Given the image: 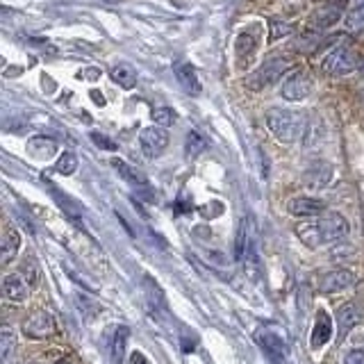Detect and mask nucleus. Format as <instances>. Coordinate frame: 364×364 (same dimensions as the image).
<instances>
[{
	"label": "nucleus",
	"instance_id": "nucleus-1",
	"mask_svg": "<svg viewBox=\"0 0 364 364\" xmlns=\"http://www.w3.org/2000/svg\"><path fill=\"white\" fill-rule=\"evenodd\" d=\"M267 125L271 134L276 139L284 141V144H291V141H299L301 136L307 130V119L305 114L301 112H294V109H282V107H273L267 114Z\"/></svg>",
	"mask_w": 364,
	"mask_h": 364
},
{
	"label": "nucleus",
	"instance_id": "nucleus-2",
	"mask_svg": "<svg viewBox=\"0 0 364 364\" xmlns=\"http://www.w3.org/2000/svg\"><path fill=\"white\" fill-rule=\"evenodd\" d=\"M253 337L257 341V346L267 353L273 364H289V348L278 333H273L271 328H259L255 330Z\"/></svg>",
	"mask_w": 364,
	"mask_h": 364
},
{
	"label": "nucleus",
	"instance_id": "nucleus-3",
	"mask_svg": "<svg viewBox=\"0 0 364 364\" xmlns=\"http://www.w3.org/2000/svg\"><path fill=\"white\" fill-rule=\"evenodd\" d=\"M314 223L321 244H337L339 239H344L348 235V221L339 212H326Z\"/></svg>",
	"mask_w": 364,
	"mask_h": 364
},
{
	"label": "nucleus",
	"instance_id": "nucleus-4",
	"mask_svg": "<svg viewBox=\"0 0 364 364\" xmlns=\"http://www.w3.org/2000/svg\"><path fill=\"white\" fill-rule=\"evenodd\" d=\"M21 330L28 339H48L57 333V323H55L53 314L43 312V310H34L23 318Z\"/></svg>",
	"mask_w": 364,
	"mask_h": 364
},
{
	"label": "nucleus",
	"instance_id": "nucleus-5",
	"mask_svg": "<svg viewBox=\"0 0 364 364\" xmlns=\"http://www.w3.org/2000/svg\"><path fill=\"white\" fill-rule=\"evenodd\" d=\"M358 64V55L353 53L348 46H337V48L330 53L323 60V71L330 75H348L355 71Z\"/></svg>",
	"mask_w": 364,
	"mask_h": 364
},
{
	"label": "nucleus",
	"instance_id": "nucleus-6",
	"mask_svg": "<svg viewBox=\"0 0 364 364\" xmlns=\"http://www.w3.org/2000/svg\"><path fill=\"white\" fill-rule=\"evenodd\" d=\"M287 68H289V62L287 60H282V57H273V60H267L264 64L257 68L253 77L246 80V85L250 89H255V91L262 89V87H269L273 82H278L280 75L287 71Z\"/></svg>",
	"mask_w": 364,
	"mask_h": 364
},
{
	"label": "nucleus",
	"instance_id": "nucleus-7",
	"mask_svg": "<svg viewBox=\"0 0 364 364\" xmlns=\"http://www.w3.org/2000/svg\"><path fill=\"white\" fill-rule=\"evenodd\" d=\"M139 144L146 157H159L168 148V132L159 125L153 128H144L139 132Z\"/></svg>",
	"mask_w": 364,
	"mask_h": 364
},
{
	"label": "nucleus",
	"instance_id": "nucleus-8",
	"mask_svg": "<svg viewBox=\"0 0 364 364\" xmlns=\"http://www.w3.org/2000/svg\"><path fill=\"white\" fill-rule=\"evenodd\" d=\"M355 284V276L346 269H335V271H328L318 278L316 289L321 294H337V291H344L348 287Z\"/></svg>",
	"mask_w": 364,
	"mask_h": 364
},
{
	"label": "nucleus",
	"instance_id": "nucleus-9",
	"mask_svg": "<svg viewBox=\"0 0 364 364\" xmlns=\"http://www.w3.org/2000/svg\"><path fill=\"white\" fill-rule=\"evenodd\" d=\"M314 89V82L312 77L307 73H294L287 82L282 85V98L284 100H291V102H299V100H305L307 96L312 94Z\"/></svg>",
	"mask_w": 364,
	"mask_h": 364
},
{
	"label": "nucleus",
	"instance_id": "nucleus-10",
	"mask_svg": "<svg viewBox=\"0 0 364 364\" xmlns=\"http://www.w3.org/2000/svg\"><path fill=\"white\" fill-rule=\"evenodd\" d=\"M173 71H176L178 85L182 87V91H185L187 96H191V98L200 96L203 87H200V80H198V75H196V71H193L191 64H187V62H176Z\"/></svg>",
	"mask_w": 364,
	"mask_h": 364
},
{
	"label": "nucleus",
	"instance_id": "nucleus-11",
	"mask_svg": "<svg viewBox=\"0 0 364 364\" xmlns=\"http://www.w3.org/2000/svg\"><path fill=\"white\" fill-rule=\"evenodd\" d=\"M330 339H333V318L328 316L326 310H318L314 328H312V333H310V346L314 350H318V348H323Z\"/></svg>",
	"mask_w": 364,
	"mask_h": 364
},
{
	"label": "nucleus",
	"instance_id": "nucleus-12",
	"mask_svg": "<svg viewBox=\"0 0 364 364\" xmlns=\"http://www.w3.org/2000/svg\"><path fill=\"white\" fill-rule=\"evenodd\" d=\"M3 296L11 303H23L28 299L30 294V284L26 282V278L21 276V273H9V276L3 278Z\"/></svg>",
	"mask_w": 364,
	"mask_h": 364
},
{
	"label": "nucleus",
	"instance_id": "nucleus-13",
	"mask_svg": "<svg viewBox=\"0 0 364 364\" xmlns=\"http://www.w3.org/2000/svg\"><path fill=\"white\" fill-rule=\"evenodd\" d=\"M287 210L294 216H318V214H326V203L321 198H312V196H299V198H291L287 203Z\"/></svg>",
	"mask_w": 364,
	"mask_h": 364
},
{
	"label": "nucleus",
	"instance_id": "nucleus-14",
	"mask_svg": "<svg viewBox=\"0 0 364 364\" xmlns=\"http://www.w3.org/2000/svg\"><path fill=\"white\" fill-rule=\"evenodd\" d=\"M128 341H130V328L128 326H117L109 339V355L114 364H123L125 353H128Z\"/></svg>",
	"mask_w": 364,
	"mask_h": 364
},
{
	"label": "nucleus",
	"instance_id": "nucleus-15",
	"mask_svg": "<svg viewBox=\"0 0 364 364\" xmlns=\"http://www.w3.org/2000/svg\"><path fill=\"white\" fill-rule=\"evenodd\" d=\"M112 166L119 171V176L128 182V185L139 187V189H148V180L139 168L130 166L128 162H123V159H112Z\"/></svg>",
	"mask_w": 364,
	"mask_h": 364
},
{
	"label": "nucleus",
	"instance_id": "nucleus-16",
	"mask_svg": "<svg viewBox=\"0 0 364 364\" xmlns=\"http://www.w3.org/2000/svg\"><path fill=\"white\" fill-rule=\"evenodd\" d=\"M109 77L123 89H134V85H136V71H134V66H130L128 62H121V64L114 66L109 71Z\"/></svg>",
	"mask_w": 364,
	"mask_h": 364
},
{
	"label": "nucleus",
	"instance_id": "nucleus-17",
	"mask_svg": "<svg viewBox=\"0 0 364 364\" xmlns=\"http://www.w3.org/2000/svg\"><path fill=\"white\" fill-rule=\"evenodd\" d=\"M242 264H244L246 276H248L250 280H257V278H259V257H257L255 237H250V239H248V246H246V253H244Z\"/></svg>",
	"mask_w": 364,
	"mask_h": 364
},
{
	"label": "nucleus",
	"instance_id": "nucleus-18",
	"mask_svg": "<svg viewBox=\"0 0 364 364\" xmlns=\"http://www.w3.org/2000/svg\"><path fill=\"white\" fill-rule=\"evenodd\" d=\"M360 321V314H358V307L353 303H346L344 307H339L337 312V323H339V333L341 335H348L353 326Z\"/></svg>",
	"mask_w": 364,
	"mask_h": 364
},
{
	"label": "nucleus",
	"instance_id": "nucleus-19",
	"mask_svg": "<svg viewBox=\"0 0 364 364\" xmlns=\"http://www.w3.org/2000/svg\"><path fill=\"white\" fill-rule=\"evenodd\" d=\"M18 248H21V235L18 230H5L3 235V250H0V255H3V264H9L11 259L18 255Z\"/></svg>",
	"mask_w": 364,
	"mask_h": 364
},
{
	"label": "nucleus",
	"instance_id": "nucleus-20",
	"mask_svg": "<svg viewBox=\"0 0 364 364\" xmlns=\"http://www.w3.org/2000/svg\"><path fill=\"white\" fill-rule=\"evenodd\" d=\"M330 176H333V166L326 164V162H318V164H314V166L305 173V182H307L310 187L318 189V187H323L326 182L330 180Z\"/></svg>",
	"mask_w": 364,
	"mask_h": 364
},
{
	"label": "nucleus",
	"instance_id": "nucleus-21",
	"mask_svg": "<svg viewBox=\"0 0 364 364\" xmlns=\"http://www.w3.org/2000/svg\"><path fill=\"white\" fill-rule=\"evenodd\" d=\"M28 151H30L32 157L48 159L57 151V144L53 139H48V136H37V139H30L28 141Z\"/></svg>",
	"mask_w": 364,
	"mask_h": 364
},
{
	"label": "nucleus",
	"instance_id": "nucleus-22",
	"mask_svg": "<svg viewBox=\"0 0 364 364\" xmlns=\"http://www.w3.org/2000/svg\"><path fill=\"white\" fill-rule=\"evenodd\" d=\"M341 18V9L339 7H321V9H316L314 14H312V23L316 28H333L335 23Z\"/></svg>",
	"mask_w": 364,
	"mask_h": 364
},
{
	"label": "nucleus",
	"instance_id": "nucleus-23",
	"mask_svg": "<svg viewBox=\"0 0 364 364\" xmlns=\"http://www.w3.org/2000/svg\"><path fill=\"white\" fill-rule=\"evenodd\" d=\"M208 146H210V141L205 139V136H203L200 132H196V130H191V132L187 134V139H185V151H187V157H189V159L200 157L205 151H208Z\"/></svg>",
	"mask_w": 364,
	"mask_h": 364
},
{
	"label": "nucleus",
	"instance_id": "nucleus-24",
	"mask_svg": "<svg viewBox=\"0 0 364 364\" xmlns=\"http://www.w3.org/2000/svg\"><path fill=\"white\" fill-rule=\"evenodd\" d=\"M14 346H16V333L9 323H5L3 328H0V360L7 362Z\"/></svg>",
	"mask_w": 364,
	"mask_h": 364
},
{
	"label": "nucleus",
	"instance_id": "nucleus-25",
	"mask_svg": "<svg viewBox=\"0 0 364 364\" xmlns=\"http://www.w3.org/2000/svg\"><path fill=\"white\" fill-rule=\"evenodd\" d=\"M55 171L62 176H73L77 171V155L73 151H66L60 155V159L55 162Z\"/></svg>",
	"mask_w": 364,
	"mask_h": 364
},
{
	"label": "nucleus",
	"instance_id": "nucleus-26",
	"mask_svg": "<svg viewBox=\"0 0 364 364\" xmlns=\"http://www.w3.org/2000/svg\"><path fill=\"white\" fill-rule=\"evenodd\" d=\"M18 273L26 278V282L30 284V287H37V284H39V264H37V259H34L32 255L26 257V262H23V267H21Z\"/></svg>",
	"mask_w": 364,
	"mask_h": 364
},
{
	"label": "nucleus",
	"instance_id": "nucleus-27",
	"mask_svg": "<svg viewBox=\"0 0 364 364\" xmlns=\"http://www.w3.org/2000/svg\"><path fill=\"white\" fill-rule=\"evenodd\" d=\"M153 121L155 125H159V128H171V125L176 123V112L171 109V107H153Z\"/></svg>",
	"mask_w": 364,
	"mask_h": 364
},
{
	"label": "nucleus",
	"instance_id": "nucleus-28",
	"mask_svg": "<svg viewBox=\"0 0 364 364\" xmlns=\"http://www.w3.org/2000/svg\"><path fill=\"white\" fill-rule=\"evenodd\" d=\"M305 148H314L318 141L323 139V125L321 123H307V130H305Z\"/></svg>",
	"mask_w": 364,
	"mask_h": 364
},
{
	"label": "nucleus",
	"instance_id": "nucleus-29",
	"mask_svg": "<svg viewBox=\"0 0 364 364\" xmlns=\"http://www.w3.org/2000/svg\"><path fill=\"white\" fill-rule=\"evenodd\" d=\"M269 28H271V41H278L282 37H287V34H291V30H294L289 23H282L280 18H271Z\"/></svg>",
	"mask_w": 364,
	"mask_h": 364
},
{
	"label": "nucleus",
	"instance_id": "nucleus-30",
	"mask_svg": "<svg viewBox=\"0 0 364 364\" xmlns=\"http://www.w3.org/2000/svg\"><path fill=\"white\" fill-rule=\"evenodd\" d=\"M255 48H257V41L250 39V34H239V37H237V55L246 57V55L253 53Z\"/></svg>",
	"mask_w": 364,
	"mask_h": 364
},
{
	"label": "nucleus",
	"instance_id": "nucleus-31",
	"mask_svg": "<svg viewBox=\"0 0 364 364\" xmlns=\"http://www.w3.org/2000/svg\"><path fill=\"white\" fill-rule=\"evenodd\" d=\"M346 26H348V30H360V28H364V11H353V14H348V18H346Z\"/></svg>",
	"mask_w": 364,
	"mask_h": 364
},
{
	"label": "nucleus",
	"instance_id": "nucleus-32",
	"mask_svg": "<svg viewBox=\"0 0 364 364\" xmlns=\"http://www.w3.org/2000/svg\"><path fill=\"white\" fill-rule=\"evenodd\" d=\"M91 139H94L102 151H117V144H114L112 139H107V136H102L100 132H91Z\"/></svg>",
	"mask_w": 364,
	"mask_h": 364
},
{
	"label": "nucleus",
	"instance_id": "nucleus-33",
	"mask_svg": "<svg viewBox=\"0 0 364 364\" xmlns=\"http://www.w3.org/2000/svg\"><path fill=\"white\" fill-rule=\"evenodd\" d=\"M344 364H364V350H360V348L350 350L344 358Z\"/></svg>",
	"mask_w": 364,
	"mask_h": 364
},
{
	"label": "nucleus",
	"instance_id": "nucleus-34",
	"mask_svg": "<svg viewBox=\"0 0 364 364\" xmlns=\"http://www.w3.org/2000/svg\"><path fill=\"white\" fill-rule=\"evenodd\" d=\"M130 364H151L146 358H144V353H139V350H134L132 355H130Z\"/></svg>",
	"mask_w": 364,
	"mask_h": 364
},
{
	"label": "nucleus",
	"instance_id": "nucleus-35",
	"mask_svg": "<svg viewBox=\"0 0 364 364\" xmlns=\"http://www.w3.org/2000/svg\"><path fill=\"white\" fill-rule=\"evenodd\" d=\"M350 7H353V11H364V0H350Z\"/></svg>",
	"mask_w": 364,
	"mask_h": 364
},
{
	"label": "nucleus",
	"instance_id": "nucleus-36",
	"mask_svg": "<svg viewBox=\"0 0 364 364\" xmlns=\"http://www.w3.org/2000/svg\"><path fill=\"white\" fill-rule=\"evenodd\" d=\"M85 73H87V77H89V80H98V75H100L98 68H87Z\"/></svg>",
	"mask_w": 364,
	"mask_h": 364
},
{
	"label": "nucleus",
	"instance_id": "nucleus-37",
	"mask_svg": "<svg viewBox=\"0 0 364 364\" xmlns=\"http://www.w3.org/2000/svg\"><path fill=\"white\" fill-rule=\"evenodd\" d=\"M55 364H73L71 360H68V358H62V360H57Z\"/></svg>",
	"mask_w": 364,
	"mask_h": 364
},
{
	"label": "nucleus",
	"instance_id": "nucleus-38",
	"mask_svg": "<svg viewBox=\"0 0 364 364\" xmlns=\"http://www.w3.org/2000/svg\"><path fill=\"white\" fill-rule=\"evenodd\" d=\"M358 68H360V71H362V75H364V62H362V64H360Z\"/></svg>",
	"mask_w": 364,
	"mask_h": 364
}]
</instances>
